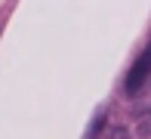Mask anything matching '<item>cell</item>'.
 Returning a JSON list of instances; mask_svg holds the SVG:
<instances>
[{
	"mask_svg": "<svg viewBox=\"0 0 151 139\" xmlns=\"http://www.w3.org/2000/svg\"><path fill=\"white\" fill-rule=\"evenodd\" d=\"M148 77H151V46H145L142 56L136 59V65L129 68V74H127V93H139V90L148 83Z\"/></svg>",
	"mask_w": 151,
	"mask_h": 139,
	"instance_id": "cell-1",
	"label": "cell"
}]
</instances>
